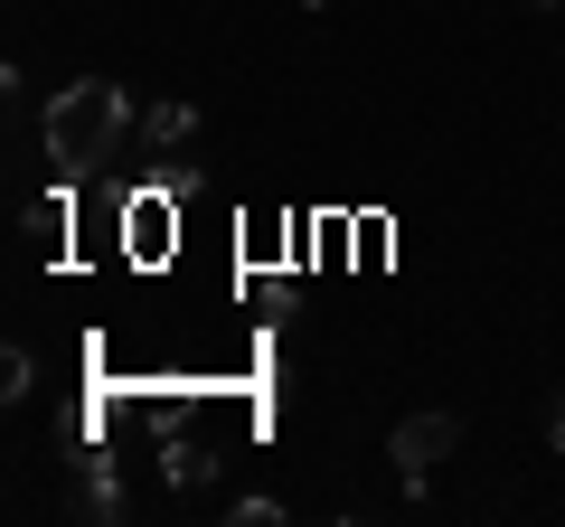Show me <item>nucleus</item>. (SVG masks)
<instances>
[{
  "instance_id": "nucleus-2",
  "label": "nucleus",
  "mask_w": 565,
  "mask_h": 527,
  "mask_svg": "<svg viewBox=\"0 0 565 527\" xmlns=\"http://www.w3.org/2000/svg\"><path fill=\"white\" fill-rule=\"evenodd\" d=\"M452 443H462V424H452V415H405V424L386 433V462H396L405 490H424V481H434V462H444Z\"/></svg>"
},
{
  "instance_id": "nucleus-7",
  "label": "nucleus",
  "mask_w": 565,
  "mask_h": 527,
  "mask_svg": "<svg viewBox=\"0 0 565 527\" xmlns=\"http://www.w3.org/2000/svg\"><path fill=\"white\" fill-rule=\"evenodd\" d=\"M29 386H39V358H29V348L10 340V348H0V396H10V406H20Z\"/></svg>"
},
{
  "instance_id": "nucleus-10",
  "label": "nucleus",
  "mask_w": 565,
  "mask_h": 527,
  "mask_svg": "<svg viewBox=\"0 0 565 527\" xmlns=\"http://www.w3.org/2000/svg\"><path fill=\"white\" fill-rule=\"evenodd\" d=\"M311 10H330V0H311Z\"/></svg>"
},
{
  "instance_id": "nucleus-3",
  "label": "nucleus",
  "mask_w": 565,
  "mask_h": 527,
  "mask_svg": "<svg viewBox=\"0 0 565 527\" xmlns=\"http://www.w3.org/2000/svg\"><path fill=\"white\" fill-rule=\"evenodd\" d=\"M170 198H180V180H170V189H141V198L122 207V245H132L141 264L170 255Z\"/></svg>"
},
{
  "instance_id": "nucleus-5",
  "label": "nucleus",
  "mask_w": 565,
  "mask_h": 527,
  "mask_svg": "<svg viewBox=\"0 0 565 527\" xmlns=\"http://www.w3.org/2000/svg\"><path fill=\"white\" fill-rule=\"evenodd\" d=\"M161 471H170V490H199V481H217V452H207V443H189V433H170Z\"/></svg>"
},
{
  "instance_id": "nucleus-4",
  "label": "nucleus",
  "mask_w": 565,
  "mask_h": 527,
  "mask_svg": "<svg viewBox=\"0 0 565 527\" xmlns=\"http://www.w3.org/2000/svg\"><path fill=\"white\" fill-rule=\"evenodd\" d=\"M76 508L85 518H122V490H114V462H104V452L76 462Z\"/></svg>"
},
{
  "instance_id": "nucleus-9",
  "label": "nucleus",
  "mask_w": 565,
  "mask_h": 527,
  "mask_svg": "<svg viewBox=\"0 0 565 527\" xmlns=\"http://www.w3.org/2000/svg\"><path fill=\"white\" fill-rule=\"evenodd\" d=\"M546 443H556V452H565V396H556V415H546Z\"/></svg>"
},
{
  "instance_id": "nucleus-8",
  "label": "nucleus",
  "mask_w": 565,
  "mask_h": 527,
  "mask_svg": "<svg viewBox=\"0 0 565 527\" xmlns=\"http://www.w3.org/2000/svg\"><path fill=\"white\" fill-rule=\"evenodd\" d=\"M29 236H66V198H39V207H29Z\"/></svg>"
},
{
  "instance_id": "nucleus-1",
  "label": "nucleus",
  "mask_w": 565,
  "mask_h": 527,
  "mask_svg": "<svg viewBox=\"0 0 565 527\" xmlns=\"http://www.w3.org/2000/svg\"><path fill=\"white\" fill-rule=\"evenodd\" d=\"M122 132H132L122 85H104V76L57 85V104H47V161H57V180H95V170L122 151Z\"/></svg>"
},
{
  "instance_id": "nucleus-6",
  "label": "nucleus",
  "mask_w": 565,
  "mask_h": 527,
  "mask_svg": "<svg viewBox=\"0 0 565 527\" xmlns=\"http://www.w3.org/2000/svg\"><path fill=\"white\" fill-rule=\"evenodd\" d=\"M189 132H199V114H189V104H151V114H141V142H151V151H180Z\"/></svg>"
}]
</instances>
